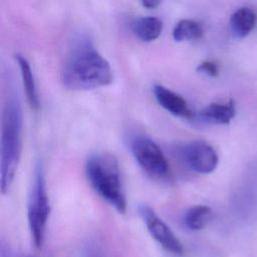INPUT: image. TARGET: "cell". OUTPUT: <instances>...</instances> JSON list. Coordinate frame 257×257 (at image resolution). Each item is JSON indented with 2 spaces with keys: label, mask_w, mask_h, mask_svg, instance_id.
<instances>
[{
  "label": "cell",
  "mask_w": 257,
  "mask_h": 257,
  "mask_svg": "<svg viewBox=\"0 0 257 257\" xmlns=\"http://www.w3.org/2000/svg\"><path fill=\"white\" fill-rule=\"evenodd\" d=\"M109 63L89 44L80 45L67 59L61 73L63 85L72 90H89L112 81Z\"/></svg>",
  "instance_id": "1"
},
{
  "label": "cell",
  "mask_w": 257,
  "mask_h": 257,
  "mask_svg": "<svg viewBox=\"0 0 257 257\" xmlns=\"http://www.w3.org/2000/svg\"><path fill=\"white\" fill-rule=\"evenodd\" d=\"M22 110L17 95L10 94L5 102L1 135V191L5 194L14 179L21 155Z\"/></svg>",
  "instance_id": "2"
},
{
  "label": "cell",
  "mask_w": 257,
  "mask_h": 257,
  "mask_svg": "<svg viewBox=\"0 0 257 257\" xmlns=\"http://www.w3.org/2000/svg\"><path fill=\"white\" fill-rule=\"evenodd\" d=\"M85 173L93 190L118 213L124 214L126 199L117 160L109 154L93 155L86 162Z\"/></svg>",
  "instance_id": "3"
},
{
  "label": "cell",
  "mask_w": 257,
  "mask_h": 257,
  "mask_svg": "<svg viewBox=\"0 0 257 257\" xmlns=\"http://www.w3.org/2000/svg\"><path fill=\"white\" fill-rule=\"evenodd\" d=\"M49 212L50 207L46 191L45 178L41 166H38L35 170L33 185L27 207V218L30 234L33 243L37 248H40L44 242Z\"/></svg>",
  "instance_id": "4"
},
{
  "label": "cell",
  "mask_w": 257,
  "mask_h": 257,
  "mask_svg": "<svg viewBox=\"0 0 257 257\" xmlns=\"http://www.w3.org/2000/svg\"><path fill=\"white\" fill-rule=\"evenodd\" d=\"M131 148L137 163L147 174L158 179L168 176V161L154 141L145 136H138L133 140Z\"/></svg>",
  "instance_id": "5"
},
{
  "label": "cell",
  "mask_w": 257,
  "mask_h": 257,
  "mask_svg": "<svg viewBox=\"0 0 257 257\" xmlns=\"http://www.w3.org/2000/svg\"><path fill=\"white\" fill-rule=\"evenodd\" d=\"M139 212L151 236L164 249L175 255H183L184 247L181 241L150 206L142 205Z\"/></svg>",
  "instance_id": "6"
},
{
  "label": "cell",
  "mask_w": 257,
  "mask_h": 257,
  "mask_svg": "<svg viewBox=\"0 0 257 257\" xmlns=\"http://www.w3.org/2000/svg\"><path fill=\"white\" fill-rule=\"evenodd\" d=\"M186 165L196 173L210 174L218 166V155L211 145L204 141H193L181 150Z\"/></svg>",
  "instance_id": "7"
},
{
  "label": "cell",
  "mask_w": 257,
  "mask_h": 257,
  "mask_svg": "<svg viewBox=\"0 0 257 257\" xmlns=\"http://www.w3.org/2000/svg\"><path fill=\"white\" fill-rule=\"evenodd\" d=\"M154 94L158 103L172 114L189 119L194 117V112L185 98L173 90L161 84H156L154 86Z\"/></svg>",
  "instance_id": "8"
},
{
  "label": "cell",
  "mask_w": 257,
  "mask_h": 257,
  "mask_svg": "<svg viewBox=\"0 0 257 257\" xmlns=\"http://www.w3.org/2000/svg\"><path fill=\"white\" fill-rule=\"evenodd\" d=\"M236 109L233 100L227 102H212L200 111V118L208 123L227 124L235 116Z\"/></svg>",
  "instance_id": "9"
},
{
  "label": "cell",
  "mask_w": 257,
  "mask_h": 257,
  "mask_svg": "<svg viewBox=\"0 0 257 257\" xmlns=\"http://www.w3.org/2000/svg\"><path fill=\"white\" fill-rule=\"evenodd\" d=\"M256 23V13L248 7L239 8L232 14L230 18V28L232 34L237 38L247 36L254 29Z\"/></svg>",
  "instance_id": "10"
},
{
  "label": "cell",
  "mask_w": 257,
  "mask_h": 257,
  "mask_svg": "<svg viewBox=\"0 0 257 257\" xmlns=\"http://www.w3.org/2000/svg\"><path fill=\"white\" fill-rule=\"evenodd\" d=\"M16 60L20 68V73H21L27 101L31 108L37 109L39 106V100H38L35 80H34V76H33L30 64L27 61V59L20 54H16Z\"/></svg>",
  "instance_id": "11"
},
{
  "label": "cell",
  "mask_w": 257,
  "mask_h": 257,
  "mask_svg": "<svg viewBox=\"0 0 257 257\" xmlns=\"http://www.w3.org/2000/svg\"><path fill=\"white\" fill-rule=\"evenodd\" d=\"M163 30V22L157 17H142L133 24L134 33L143 41L150 42L157 39Z\"/></svg>",
  "instance_id": "12"
},
{
  "label": "cell",
  "mask_w": 257,
  "mask_h": 257,
  "mask_svg": "<svg viewBox=\"0 0 257 257\" xmlns=\"http://www.w3.org/2000/svg\"><path fill=\"white\" fill-rule=\"evenodd\" d=\"M212 215V210L206 205H196L191 207L184 216L186 227L192 231L203 229Z\"/></svg>",
  "instance_id": "13"
},
{
  "label": "cell",
  "mask_w": 257,
  "mask_h": 257,
  "mask_svg": "<svg viewBox=\"0 0 257 257\" xmlns=\"http://www.w3.org/2000/svg\"><path fill=\"white\" fill-rule=\"evenodd\" d=\"M202 35V26L198 22L189 19L179 21L173 30V37L176 41L194 40L200 38Z\"/></svg>",
  "instance_id": "14"
},
{
  "label": "cell",
  "mask_w": 257,
  "mask_h": 257,
  "mask_svg": "<svg viewBox=\"0 0 257 257\" xmlns=\"http://www.w3.org/2000/svg\"><path fill=\"white\" fill-rule=\"evenodd\" d=\"M197 71L201 72V73H205L209 76H217L219 69L218 66L215 62L213 61H204L202 63H200L197 67Z\"/></svg>",
  "instance_id": "15"
},
{
  "label": "cell",
  "mask_w": 257,
  "mask_h": 257,
  "mask_svg": "<svg viewBox=\"0 0 257 257\" xmlns=\"http://www.w3.org/2000/svg\"><path fill=\"white\" fill-rule=\"evenodd\" d=\"M160 3H161V0H142L143 6L148 9H154L158 7Z\"/></svg>",
  "instance_id": "16"
},
{
  "label": "cell",
  "mask_w": 257,
  "mask_h": 257,
  "mask_svg": "<svg viewBox=\"0 0 257 257\" xmlns=\"http://www.w3.org/2000/svg\"><path fill=\"white\" fill-rule=\"evenodd\" d=\"M9 257H35V256H31V255H26V254H16V255H11Z\"/></svg>",
  "instance_id": "17"
}]
</instances>
